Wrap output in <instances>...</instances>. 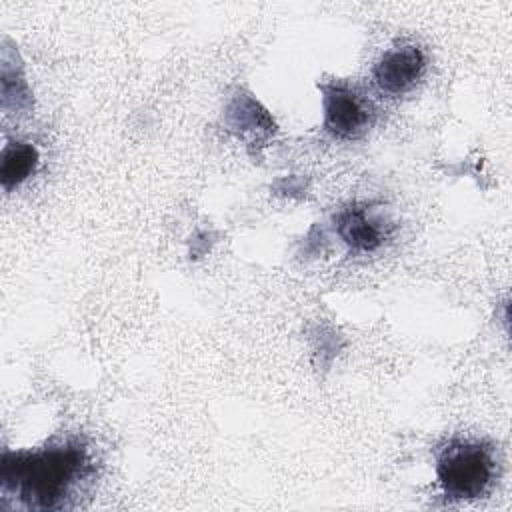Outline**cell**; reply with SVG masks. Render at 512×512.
I'll return each mask as SVG.
<instances>
[{"mask_svg": "<svg viewBox=\"0 0 512 512\" xmlns=\"http://www.w3.org/2000/svg\"><path fill=\"white\" fill-rule=\"evenodd\" d=\"M324 128L342 140L362 136L374 116L372 104L348 84H324Z\"/></svg>", "mask_w": 512, "mask_h": 512, "instance_id": "3957f363", "label": "cell"}, {"mask_svg": "<svg viewBox=\"0 0 512 512\" xmlns=\"http://www.w3.org/2000/svg\"><path fill=\"white\" fill-rule=\"evenodd\" d=\"M426 68L424 52L414 44H404L390 48L374 66L376 86L390 96L404 94L422 76Z\"/></svg>", "mask_w": 512, "mask_h": 512, "instance_id": "277c9868", "label": "cell"}, {"mask_svg": "<svg viewBox=\"0 0 512 512\" xmlns=\"http://www.w3.org/2000/svg\"><path fill=\"white\" fill-rule=\"evenodd\" d=\"M38 166V150L28 142H10L2 150L0 182L4 190H12L22 184Z\"/></svg>", "mask_w": 512, "mask_h": 512, "instance_id": "52a82bcc", "label": "cell"}, {"mask_svg": "<svg viewBox=\"0 0 512 512\" xmlns=\"http://www.w3.org/2000/svg\"><path fill=\"white\" fill-rule=\"evenodd\" d=\"M228 124L242 138L248 134L254 138H268L276 128L266 110L260 108L252 96H238L232 100L228 106Z\"/></svg>", "mask_w": 512, "mask_h": 512, "instance_id": "8992f818", "label": "cell"}, {"mask_svg": "<svg viewBox=\"0 0 512 512\" xmlns=\"http://www.w3.org/2000/svg\"><path fill=\"white\" fill-rule=\"evenodd\" d=\"M94 472L86 446L78 440L38 450L4 452L0 490L6 500L26 510L68 508L74 492Z\"/></svg>", "mask_w": 512, "mask_h": 512, "instance_id": "6da1fadb", "label": "cell"}, {"mask_svg": "<svg viewBox=\"0 0 512 512\" xmlns=\"http://www.w3.org/2000/svg\"><path fill=\"white\" fill-rule=\"evenodd\" d=\"M436 476L452 502L482 498L496 480L494 450L478 440H450L438 454Z\"/></svg>", "mask_w": 512, "mask_h": 512, "instance_id": "7a4b0ae2", "label": "cell"}, {"mask_svg": "<svg viewBox=\"0 0 512 512\" xmlns=\"http://www.w3.org/2000/svg\"><path fill=\"white\" fill-rule=\"evenodd\" d=\"M336 228L340 238L358 252H372L378 246H382L386 232L382 226H378V222H374L366 208H346L338 214L336 220Z\"/></svg>", "mask_w": 512, "mask_h": 512, "instance_id": "5b68a950", "label": "cell"}]
</instances>
